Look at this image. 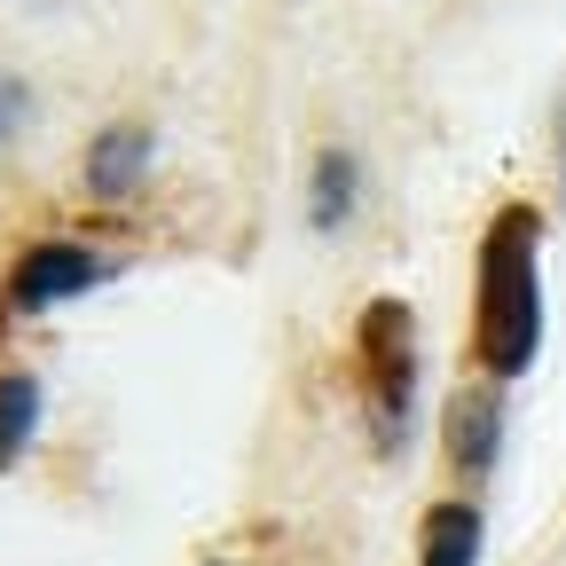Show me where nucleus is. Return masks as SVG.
<instances>
[{"mask_svg": "<svg viewBox=\"0 0 566 566\" xmlns=\"http://www.w3.org/2000/svg\"><path fill=\"white\" fill-rule=\"evenodd\" d=\"M543 354V212L495 205L472 244V370L480 378H527Z\"/></svg>", "mask_w": 566, "mask_h": 566, "instance_id": "obj_1", "label": "nucleus"}, {"mask_svg": "<svg viewBox=\"0 0 566 566\" xmlns=\"http://www.w3.org/2000/svg\"><path fill=\"white\" fill-rule=\"evenodd\" d=\"M354 370H363V409L378 424V449L409 441V417H417V315L401 300H370L363 323H354Z\"/></svg>", "mask_w": 566, "mask_h": 566, "instance_id": "obj_2", "label": "nucleus"}, {"mask_svg": "<svg viewBox=\"0 0 566 566\" xmlns=\"http://www.w3.org/2000/svg\"><path fill=\"white\" fill-rule=\"evenodd\" d=\"M103 275H111V252H95L80 237H40V244L17 252L9 283H0V307L9 315H48L63 300H87Z\"/></svg>", "mask_w": 566, "mask_h": 566, "instance_id": "obj_3", "label": "nucleus"}, {"mask_svg": "<svg viewBox=\"0 0 566 566\" xmlns=\"http://www.w3.org/2000/svg\"><path fill=\"white\" fill-rule=\"evenodd\" d=\"M150 158H158V134L142 126V118H111L95 142H87V158H80V181L95 205H126L142 181H150Z\"/></svg>", "mask_w": 566, "mask_h": 566, "instance_id": "obj_4", "label": "nucleus"}, {"mask_svg": "<svg viewBox=\"0 0 566 566\" xmlns=\"http://www.w3.org/2000/svg\"><path fill=\"white\" fill-rule=\"evenodd\" d=\"M441 441H449V464H457L464 480L495 472V457H504V401H495V378H480V386H464V394L449 401Z\"/></svg>", "mask_w": 566, "mask_h": 566, "instance_id": "obj_5", "label": "nucleus"}, {"mask_svg": "<svg viewBox=\"0 0 566 566\" xmlns=\"http://www.w3.org/2000/svg\"><path fill=\"white\" fill-rule=\"evenodd\" d=\"M480 543H488V520L472 495H449V504L424 512L417 527V566H480Z\"/></svg>", "mask_w": 566, "mask_h": 566, "instance_id": "obj_6", "label": "nucleus"}, {"mask_svg": "<svg viewBox=\"0 0 566 566\" xmlns=\"http://www.w3.org/2000/svg\"><path fill=\"white\" fill-rule=\"evenodd\" d=\"M40 417H48V394L32 370H0V472H17L24 449L40 441Z\"/></svg>", "mask_w": 566, "mask_h": 566, "instance_id": "obj_7", "label": "nucleus"}, {"mask_svg": "<svg viewBox=\"0 0 566 566\" xmlns=\"http://www.w3.org/2000/svg\"><path fill=\"white\" fill-rule=\"evenodd\" d=\"M354 205H363V166H354L346 150H323V158H315V181H307L315 229H346V221H354Z\"/></svg>", "mask_w": 566, "mask_h": 566, "instance_id": "obj_8", "label": "nucleus"}, {"mask_svg": "<svg viewBox=\"0 0 566 566\" xmlns=\"http://www.w3.org/2000/svg\"><path fill=\"white\" fill-rule=\"evenodd\" d=\"M24 111H32V87H24V80H0V142L24 126Z\"/></svg>", "mask_w": 566, "mask_h": 566, "instance_id": "obj_9", "label": "nucleus"}, {"mask_svg": "<svg viewBox=\"0 0 566 566\" xmlns=\"http://www.w3.org/2000/svg\"><path fill=\"white\" fill-rule=\"evenodd\" d=\"M558 181H566V111H558Z\"/></svg>", "mask_w": 566, "mask_h": 566, "instance_id": "obj_10", "label": "nucleus"}, {"mask_svg": "<svg viewBox=\"0 0 566 566\" xmlns=\"http://www.w3.org/2000/svg\"><path fill=\"white\" fill-rule=\"evenodd\" d=\"M197 566H229V558H197Z\"/></svg>", "mask_w": 566, "mask_h": 566, "instance_id": "obj_11", "label": "nucleus"}]
</instances>
